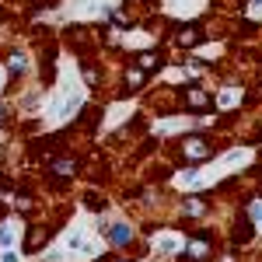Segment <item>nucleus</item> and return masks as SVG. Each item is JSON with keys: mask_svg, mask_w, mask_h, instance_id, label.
I'll return each mask as SVG.
<instances>
[{"mask_svg": "<svg viewBox=\"0 0 262 262\" xmlns=\"http://www.w3.org/2000/svg\"><path fill=\"white\" fill-rule=\"evenodd\" d=\"M234 101H238V91H227V95H221V105H224V108H231Z\"/></svg>", "mask_w": 262, "mask_h": 262, "instance_id": "obj_11", "label": "nucleus"}, {"mask_svg": "<svg viewBox=\"0 0 262 262\" xmlns=\"http://www.w3.org/2000/svg\"><path fill=\"white\" fill-rule=\"evenodd\" d=\"M53 171H56V175H63V179H70V175L77 171V164H74V161H56V164H53Z\"/></svg>", "mask_w": 262, "mask_h": 262, "instance_id": "obj_7", "label": "nucleus"}, {"mask_svg": "<svg viewBox=\"0 0 262 262\" xmlns=\"http://www.w3.org/2000/svg\"><path fill=\"white\" fill-rule=\"evenodd\" d=\"M206 252H210V245H206V242H192L189 248H185V259L203 262V259H206Z\"/></svg>", "mask_w": 262, "mask_h": 262, "instance_id": "obj_2", "label": "nucleus"}, {"mask_svg": "<svg viewBox=\"0 0 262 262\" xmlns=\"http://www.w3.org/2000/svg\"><path fill=\"white\" fill-rule=\"evenodd\" d=\"M126 81L133 84V88H137V84H143V70H129V74H126Z\"/></svg>", "mask_w": 262, "mask_h": 262, "instance_id": "obj_10", "label": "nucleus"}, {"mask_svg": "<svg viewBox=\"0 0 262 262\" xmlns=\"http://www.w3.org/2000/svg\"><path fill=\"white\" fill-rule=\"evenodd\" d=\"M189 105H192V108H206V105H210V98L203 95L200 88H189Z\"/></svg>", "mask_w": 262, "mask_h": 262, "instance_id": "obj_5", "label": "nucleus"}, {"mask_svg": "<svg viewBox=\"0 0 262 262\" xmlns=\"http://www.w3.org/2000/svg\"><path fill=\"white\" fill-rule=\"evenodd\" d=\"M129 238H133V231H129L126 224H116V227H112V242L116 245H126Z\"/></svg>", "mask_w": 262, "mask_h": 262, "instance_id": "obj_4", "label": "nucleus"}, {"mask_svg": "<svg viewBox=\"0 0 262 262\" xmlns=\"http://www.w3.org/2000/svg\"><path fill=\"white\" fill-rule=\"evenodd\" d=\"M140 67H143V70H150V67H158V56H154V53H143V56H140Z\"/></svg>", "mask_w": 262, "mask_h": 262, "instance_id": "obj_9", "label": "nucleus"}, {"mask_svg": "<svg viewBox=\"0 0 262 262\" xmlns=\"http://www.w3.org/2000/svg\"><path fill=\"white\" fill-rule=\"evenodd\" d=\"M182 154H185L189 161H203V158L210 154V143L203 140V137H189V140L182 143Z\"/></svg>", "mask_w": 262, "mask_h": 262, "instance_id": "obj_1", "label": "nucleus"}, {"mask_svg": "<svg viewBox=\"0 0 262 262\" xmlns=\"http://www.w3.org/2000/svg\"><path fill=\"white\" fill-rule=\"evenodd\" d=\"M7 67H11L14 74H25V67H28V56H25V53H11V60H7Z\"/></svg>", "mask_w": 262, "mask_h": 262, "instance_id": "obj_6", "label": "nucleus"}, {"mask_svg": "<svg viewBox=\"0 0 262 262\" xmlns=\"http://www.w3.org/2000/svg\"><path fill=\"white\" fill-rule=\"evenodd\" d=\"M182 210H185V217H203V213H206V203H203L200 196H192V200H185Z\"/></svg>", "mask_w": 262, "mask_h": 262, "instance_id": "obj_3", "label": "nucleus"}, {"mask_svg": "<svg viewBox=\"0 0 262 262\" xmlns=\"http://www.w3.org/2000/svg\"><path fill=\"white\" fill-rule=\"evenodd\" d=\"M179 42L182 46H196V42H200V32H196V28H185V32L179 35Z\"/></svg>", "mask_w": 262, "mask_h": 262, "instance_id": "obj_8", "label": "nucleus"}]
</instances>
